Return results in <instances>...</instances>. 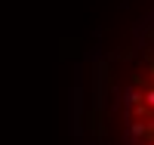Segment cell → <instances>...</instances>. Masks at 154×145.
Returning a JSON list of instances; mask_svg holds the SVG:
<instances>
[{
	"mask_svg": "<svg viewBox=\"0 0 154 145\" xmlns=\"http://www.w3.org/2000/svg\"><path fill=\"white\" fill-rule=\"evenodd\" d=\"M126 145H154V40L123 93Z\"/></svg>",
	"mask_w": 154,
	"mask_h": 145,
	"instance_id": "1",
	"label": "cell"
}]
</instances>
